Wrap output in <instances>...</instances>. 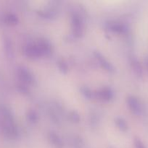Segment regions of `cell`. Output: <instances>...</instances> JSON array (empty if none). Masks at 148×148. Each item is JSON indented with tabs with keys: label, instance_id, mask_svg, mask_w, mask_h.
Returning <instances> with one entry per match:
<instances>
[{
	"label": "cell",
	"instance_id": "6da1fadb",
	"mask_svg": "<svg viewBox=\"0 0 148 148\" xmlns=\"http://www.w3.org/2000/svg\"><path fill=\"white\" fill-rule=\"evenodd\" d=\"M136 148H146V147H145V145H144L141 142L138 141L137 143H136Z\"/></svg>",
	"mask_w": 148,
	"mask_h": 148
},
{
	"label": "cell",
	"instance_id": "7a4b0ae2",
	"mask_svg": "<svg viewBox=\"0 0 148 148\" xmlns=\"http://www.w3.org/2000/svg\"><path fill=\"white\" fill-rule=\"evenodd\" d=\"M147 64H148V60H147Z\"/></svg>",
	"mask_w": 148,
	"mask_h": 148
}]
</instances>
